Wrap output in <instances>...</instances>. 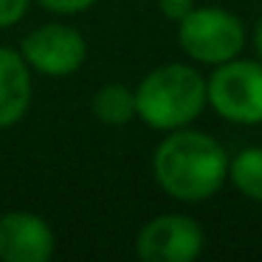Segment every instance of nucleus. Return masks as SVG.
<instances>
[{
	"instance_id": "f257e3e1",
	"label": "nucleus",
	"mask_w": 262,
	"mask_h": 262,
	"mask_svg": "<svg viewBox=\"0 0 262 262\" xmlns=\"http://www.w3.org/2000/svg\"><path fill=\"white\" fill-rule=\"evenodd\" d=\"M228 161L214 136L194 127L164 133L152 149V178L166 198L178 203H206L228 183Z\"/></svg>"
},
{
	"instance_id": "f03ea898",
	"label": "nucleus",
	"mask_w": 262,
	"mask_h": 262,
	"mask_svg": "<svg viewBox=\"0 0 262 262\" xmlns=\"http://www.w3.org/2000/svg\"><path fill=\"white\" fill-rule=\"evenodd\" d=\"M136 119L155 133L192 127L209 107L206 76L194 62H164L136 85Z\"/></svg>"
},
{
	"instance_id": "7ed1b4c3",
	"label": "nucleus",
	"mask_w": 262,
	"mask_h": 262,
	"mask_svg": "<svg viewBox=\"0 0 262 262\" xmlns=\"http://www.w3.org/2000/svg\"><path fill=\"white\" fill-rule=\"evenodd\" d=\"M178 46L194 65L214 68L245 51L248 31L234 12L203 3L178 23Z\"/></svg>"
},
{
	"instance_id": "20e7f679",
	"label": "nucleus",
	"mask_w": 262,
	"mask_h": 262,
	"mask_svg": "<svg viewBox=\"0 0 262 262\" xmlns=\"http://www.w3.org/2000/svg\"><path fill=\"white\" fill-rule=\"evenodd\" d=\"M206 102L228 124H262V62L243 54L214 65L206 76Z\"/></svg>"
},
{
	"instance_id": "39448f33",
	"label": "nucleus",
	"mask_w": 262,
	"mask_h": 262,
	"mask_svg": "<svg viewBox=\"0 0 262 262\" xmlns=\"http://www.w3.org/2000/svg\"><path fill=\"white\" fill-rule=\"evenodd\" d=\"M17 51L23 54L31 74L51 76V79L74 76L88 62L85 34L76 26L65 23V20H51V23L31 29L23 37Z\"/></svg>"
},
{
	"instance_id": "423d86ee",
	"label": "nucleus",
	"mask_w": 262,
	"mask_h": 262,
	"mask_svg": "<svg viewBox=\"0 0 262 262\" xmlns=\"http://www.w3.org/2000/svg\"><path fill=\"white\" fill-rule=\"evenodd\" d=\"M206 248V231L194 217L166 211L136 234V256L141 262H194Z\"/></svg>"
},
{
	"instance_id": "0eeeda50",
	"label": "nucleus",
	"mask_w": 262,
	"mask_h": 262,
	"mask_svg": "<svg viewBox=\"0 0 262 262\" xmlns=\"http://www.w3.org/2000/svg\"><path fill=\"white\" fill-rule=\"evenodd\" d=\"M57 251L54 228L46 217L29 209L0 214V259L3 262H48Z\"/></svg>"
},
{
	"instance_id": "6e6552de",
	"label": "nucleus",
	"mask_w": 262,
	"mask_h": 262,
	"mask_svg": "<svg viewBox=\"0 0 262 262\" xmlns=\"http://www.w3.org/2000/svg\"><path fill=\"white\" fill-rule=\"evenodd\" d=\"M34 99L31 68L17 48L0 46V130H12L26 119Z\"/></svg>"
},
{
	"instance_id": "1a4fd4ad",
	"label": "nucleus",
	"mask_w": 262,
	"mask_h": 262,
	"mask_svg": "<svg viewBox=\"0 0 262 262\" xmlns=\"http://www.w3.org/2000/svg\"><path fill=\"white\" fill-rule=\"evenodd\" d=\"M91 113L107 127H127L136 119V93L121 82H107L93 93Z\"/></svg>"
},
{
	"instance_id": "9d476101",
	"label": "nucleus",
	"mask_w": 262,
	"mask_h": 262,
	"mask_svg": "<svg viewBox=\"0 0 262 262\" xmlns=\"http://www.w3.org/2000/svg\"><path fill=\"white\" fill-rule=\"evenodd\" d=\"M228 183L245 200L262 203V144L243 147L228 161Z\"/></svg>"
},
{
	"instance_id": "9b49d317",
	"label": "nucleus",
	"mask_w": 262,
	"mask_h": 262,
	"mask_svg": "<svg viewBox=\"0 0 262 262\" xmlns=\"http://www.w3.org/2000/svg\"><path fill=\"white\" fill-rule=\"evenodd\" d=\"M34 3L46 9L48 14H57V17H76V14L91 12L99 0H34Z\"/></svg>"
},
{
	"instance_id": "f8f14e48",
	"label": "nucleus",
	"mask_w": 262,
	"mask_h": 262,
	"mask_svg": "<svg viewBox=\"0 0 262 262\" xmlns=\"http://www.w3.org/2000/svg\"><path fill=\"white\" fill-rule=\"evenodd\" d=\"M31 3L34 0H0V31L14 29L17 23H23Z\"/></svg>"
},
{
	"instance_id": "ddd939ff",
	"label": "nucleus",
	"mask_w": 262,
	"mask_h": 262,
	"mask_svg": "<svg viewBox=\"0 0 262 262\" xmlns=\"http://www.w3.org/2000/svg\"><path fill=\"white\" fill-rule=\"evenodd\" d=\"M198 6V0H158V9H161V14H164L169 23H181L183 17H186L192 9Z\"/></svg>"
},
{
	"instance_id": "4468645a",
	"label": "nucleus",
	"mask_w": 262,
	"mask_h": 262,
	"mask_svg": "<svg viewBox=\"0 0 262 262\" xmlns=\"http://www.w3.org/2000/svg\"><path fill=\"white\" fill-rule=\"evenodd\" d=\"M251 42H254L256 59H259V62H262V17L256 20V26H254V37H251Z\"/></svg>"
},
{
	"instance_id": "2eb2a0df",
	"label": "nucleus",
	"mask_w": 262,
	"mask_h": 262,
	"mask_svg": "<svg viewBox=\"0 0 262 262\" xmlns=\"http://www.w3.org/2000/svg\"><path fill=\"white\" fill-rule=\"evenodd\" d=\"M259 133H262V124H259Z\"/></svg>"
},
{
	"instance_id": "dca6fc26",
	"label": "nucleus",
	"mask_w": 262,
	"mask_h": 262,
	"mask_svg": "<svg viewBox=\"0 0 262 262\" xmlns=\"http://www.w3.org/2000/svg\"><path fill=\"white\" fill-rule=\"evenodd\" d=\"M203 3H206V0H203Z\"/></svg>"
}]
</instances>
